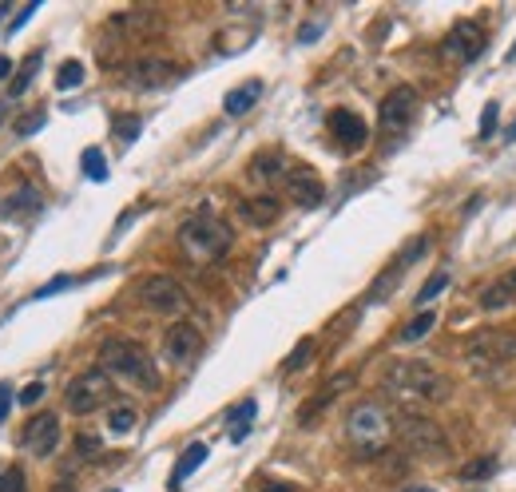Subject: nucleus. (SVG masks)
<instances>
[{"mask_svg":"<svg viewBox=\"0 0 516 492\" xmlns=\"http://www.w3.org/2000/svg\"><path fill=\"white\" fill-rule=\"evenodd\" d=\"M493 472H496V457H473L465 469H460V480H473L477 485V480H488Z\"/></svg>","mask_w":516,"mask_h":492,"instance_id":"nucleus-24","label":"nucleus"},{"mask_svg":"<svg viewBox=\"0 0 516 492\" xmlns=\"http://www.w3.org/2000/svg\"><path fill=\"white\" fill-rule=\"evenodd\" d=\"M124 80L140 91H155V88H168V83L179 80V64L159 60V56H143V60H132L124 72Z\"/></svg>","mask_w":516,"mask_h":492,"instance_id":"nucleus-9","label":"nucleus"},{"mask_svg":"<svg viewBox=\"0 0 516 492\" xmlns=\"http://www.w3.org/2000/svg\"><path fill=\"white\" fill-rule=\"evenodd\" d=\"M44 124H48V111L36 108V111H29V116H21V124H16V135H36Z\"/></svg>","mask_w":516,"mask_h":492,"instance_id":"nucleus-32","label":"nucleus"},{"mask_svg":"<svg viewBox=\"0 0 516 492\" xmlns=\"http://www.w3.org/2000/svg\"><path fill=\"white\" fill-rule=\"evenodd\" d=\"M0 492H29V477L24 469H0Z\"/></svg>","mask_w":516,"mask_h":492,"instance_id":"nucleus-30","label":"nucleus"},{"mask_svg":"<svg viewBox=\"0 0 516 492\" xmlns=\"http://www.w3.org/2000/svg\"><path fill=\"white\" fill-rule=\"evenodd\" d=\"M465 361L477 369H488V366H509L516 361V330H477L465 338Z\"/></svg>","mask_w":516,"mask_h":492,"instance_id":"nucleus-5","label":"nucleus"},{"mask_svg":"<svg viewBox=\"0 0 516 492\" xmlns=\"http://www.w3.org/2000/svg\"><path fill=\"white\" fill-rule=\"evenodd\" d=\"M330 132H334V139L346 147V151H357V147L370 139V127H366V119L357 116V111H349V108L330 111Z\"/></svg>","mask_w":516,"mask_h":492,"instance_id":"nucleus-14","label":"nucleus"},{"mask_svg":"<svg viewBox=\"0 0 516 492\" xmlns=\"http://www.w3.org/2000/svg\"><path fill=\"white\" fill-rule=\"evenodd\" d=\"M4 13H8V4H0V21H4Z\"/></svg>","mask_w":516,"mask_h":492,"instance_id":"nucleus-46","label":"nucleus"},{"mask_svg":"<svg viewBox=\"0 0 516 492\" xmlns=\"http://www.w3.org/2000/svg\"><path fill=\"white\" fill-rule=\"evenodd\" d=\"M40 397H44V382H32V385L21 393V405H36Z\"/></svg>","mask_w":516,"mask_h":492,"instance_id":"nucleus-37","label":"nucleus"},{"mask_svg":"<svg viewBox=\"0 0 516 492\" xmlns=\"http://www.w3.org/2000/svg\"><path fill=\"white\" fill-rule=\"evenodd\" d=\"M202 461H207V445H191L187 453L179 457V465H175V477H171V485H179V480H187L191 472H195Z\"/></svg>","mask_w":516,"mask_h":492,"instance_id":"nucleus-20","label":"nucleus"},{"mask_svg":"<svg viewBox=\"0 0 516 492\" xmlns=\"http://www.w3.org/2000/svg\"><path fill=\"white\" fill-rule=\"evenodd\" d=\"M445 286H449V274H433L429 282H426V286H421V290H417V302H421V306H426V302H433V298H437L441 290H445Z\"/></svg>","mask_w":516,"mask_h":492,"instance_id":"nucleus-34","label":"nucleus"},{"mask_svg":"<svg viewBox=\"0 0 516 492\" xmlns=\"http://www.w3.org/2000/svg\"><path fill=\"white\" fill-rule=\"evenodd\" d=\"M163 354H168L171 366H191L199 354H202V333L199 326H191V322H175L163 333Z\"/></svg>","mask_w":516,"mask_h":492,"instance_id":"nucleus-11","label":"nucleus"},{"mask_svg":"<svg viewBox=\"0 0 516 492\" xmlns=\"http://www.w3.org/2000/svg\"><path fill=\"white\" fill-rule=\"evenodd\" d=\"M4 116H8V104H0V124H4Z\"/></svg>","mask_w":516,"mask_h":492,"instance_id":"nucleus-45","label":"nucleus"},{"mask_svg":"<svg viewBox=\"0 0 516 492\" xmlns=\"http://www.w3.org/2000/svg\"><path fill=\"white\" fill-rule=\"evenodd\" d=\"M76 453H80V457H96V453H99V437H91V433L76 437Z\"/></svg>","mask_w":516,"mask_h":492,"instance_id":"nucleus-35","label":"nucleus"},{"mask_svg":"<svg viewBox=\"0 0 516 492\" xmlns=\"http://www.w3.org/2000/svg\"><path fill=\"white\" fill-rule=\"evenodd\" d=\"M52 492H76V480H72V477H60V480H56V488H52Z\"/></svg>","mask_w":516,"mask_h":492,"instance_id":"nucleus-40","label":"nucleus"},{"mask_svg":"<svg viewBox=\"0 0 516 492\" xmlns=\"http://www.w3.org/2000/svg\"><path fill=\"white\" fill-rule=\"evenodd\" d=\"M496 132V104H485V111H481V135L488 139Z\"/></svg>","mask_w":516,"mask_h":492,"instance_id":"nucleus-36","label":"nucleus"},{"mask_svg":"<svg viewBox=\"0 0 516 492\" xmlns=\"http://www.w3.org/2000/svg\"><path fill=\"white\" fill-rule=\"evenodd\" d=\"M501 282H504V286H509V290L516 294V271H509V274H504V278H501Z\"/></svg>","mask_w":516,"mask_h":492,"instance_id":"nucleus-42","label":"nucleus"},{"mask_svg":"<svg viewBox=\"0 0 516 492\" xmlns=\"http://www.w3.org/2000/svg\"><path fill=\"white\" fill-rule=\"evenodd\" d=\"M108 492H116V488H108Z\"/></svg>","mask_w":516,"mask_h":492,"instance_id":"nucleus-48","label":"nucleus"},{"mask_svg":"<svg viewBox=\"0 0 516 492\" xmlns=\"http://www.w3.org/2000/svg\"><path fill=\"white\" fill-rule=\"evenodd\" d=\"M433 326H437V314H433V310H421L417 318H413L409 326L401 330V341H417V338H426V333H429Z\"/></svg>","mask_w":516,"mask_h":492,"instance_id":"nucleus-25","label":"nucleus"},{"mask_svg":"<svg viewBox=\"0 0 516 492\" xmlns=\"http://www.w3.org/2000/svg\"><path fill=\"white\" fill-rule=\"evenodd\" d=\"M40 60H44V52H32L29 56V60H24V68H21V76H16L13 80V91H8V96H24V88H29V83H32V76H36V68H40Z\"/></svg>","mask_w":516,"mask_h":492,"instance_id":"nucleus-26","label":"nucleus"},{"mask_svg":"<svg viewBox=\"0 0 516 492\" xmlns=\"http://www.w3.org/2000/svg\"><path fill=\"white\" fill-rule=\"evenodd\" d=\"M279 199L274 194H254V199H243V207H238V215H243L251 227H271L274 219H279Z\"/></svg>","mask_w":516,"mask_h":492,"instance_id":"nucleus-17","label":"nucleus"},{"mask_svg":"<svg viewBox=\"0 0 516 492\" xmlns=\"http://www.w3.org/2000/svg\"><path fill=\"white\" fill-rule=\"evenodd\" d=\"M230 243H235V235H230V227L223 219H187L179 227V246H183V255L191 258V263H199V266H207V263H219V258L230 250Z\"/></svg>","mask_w":516,"mask_h":492,"instance_id":"nucleus-4","label":"nucleus"},{"mask_svg":"<svg viewBox=\"0 0 516 492\" xmlns=\"http://www.w3.org/2000/svg\"><path fill=\"white\" fill-rule=\"evenodd\" d=\"M310 40H318V24H306V28H302V44H310Z\"/></svg>","mask_w":516,"mask_h":492,"instance_id":"nucleus-41","label":"nucleus"},{"mask_svg":"<svg viewBox=\"0 0 516 492\" xmlns=\"http://www.w3.org/2000/svg\"><path fill=\"white\" fill-rule=\"evenodd\" d=\"M108 429H112L116 437L132 433V429H135V410H132V405H116V410L108 413Z\"/></svg>","mask_w":516,"mask_h":492,"instance_id":"nucleus-22","label":"nucleus"},{"mask_svg":"<svg viewBox=\"0 0 516 492\" xmlns=\"http://www.w3.org/2000/svg\"><path fill=\"white\" fill-rule=\"evenodd\" d=\"M481 52H485V32L477 24H457L453 32L441 40V56H445L449 64H469Z\"/></svg>","mask_w":516,"mask_h":492,"instance_id":"nucleus-13","label":"nucleus"},{"mask_svg":"<svg viewBox=\"0 0 516 492\" xmlns=\"http://www.w3.org/2000/svg\"><path fill=\"white\" fill-rule=\"evenodd\" d=\"M251 175L258 183H279L282 175H287V160H282L279 151H262V155H254Z\"/></svg>","mask_w":516,"mask_h":492,"instance_id":"nucleus-19","label":"nucleus"},{"mask_svg":"<svg viewBox=\"0 0 516 492\" xmlns=\"http://www.w3.org/2000/svg\"><path fill=\"white\" fill-rule=\"evenodd\" d=\"M80 83H84V64H80V60H64L60 72H56V88L68 91V88H80Z\"/></svg>","mask_w":516,"mask_h":492,"instance_id":"nucleus-23","label":"nucleus"},{"mask_svg":"<svg viewBox=\"0 0 516 492\" xmlns=\"http://www.w3.org/2000/svg\"><path fill=\"white\" fill-rule=\"evenodd\" d=\"M8 413H13V389L0 385V421H4Z\"/></svg>","mask_w":516,"mask_h":492,"instance_id":"nucleus-38","label":"nucleus"},{"mask_svg":"<svg viewBox=\"0 0 516 492\" xmlns=\"http://www.w3.org/2000/svg\"><path fill=\"white\" fill-rule=\"evenodd\" d=\"M393 433L401 437V445L417 457H445L449 453V437L433 417H421V413H405L401 421H393Z\"/></svg>","mask_w":516,"mask_h":492,"instance_id":"nucleus-6","label":"nucleus"},{"mask_svg":"<svg viewBox=\"0 0 516 492\" xmlns=\"http://www.w3.org/2000/svg\"><path fill=\"white\" fill-rule=\"evenodd\" d=\"M36 207H40V191H36V187H21L16 199L4 203V215H16V211H36Z\"/></svg>","mask_w":516,"mask_h":492,"instance_id":"nucleus-28","label":"nucleus"},{"mask_svg":"<svg viewBox=\"0 0 516 492\" xmlns=\"http://www.w3.org/2000/svg\"><path fill=\"white\" fill-rule=\"evenodd\" d=\"M509 139H516V124H512V127H509Z\"/></svg>","mask_w":516,"mask_h":492,"instance_id":"nucleus-47","label":"nucleus"},{"mask_svg":"<svg viewBox=\"0 0 516 492\" xmlns=\"http://www.w3.org/2000/svg\"><path fill=\"white\" fill-rule=\"evenodd\" d=\"M140 127H143V119L132 116V111H127V116H116V135L124 139V143H132V139L140 135Z\"/></svg>","mask_w":516,"mask_h":492,"instance_id":"nucleus-33","label":"nucleus"},{"mask_svg":"<svg viewBox=\"0 0 516 492\" xmlns=\"http://www.w3.org/2000/svg\"><path fill=\"white\" fill-rule=\"evenodd\" d=\"M99 369L116 382H127L135 389H159V369H155L151 354L140 346V341H124V338H112L99 346Z\"/></svg>","mask_w":516,"mask_h":492,"instance_id":"nucleus-1","label":"nucleus"},{"mask_svg":"<svg viewBox=\"0 0 516 492\" xmlns=\"http://www.w3.org/2000/svg\"><path fill=\"white\" fill-rule=\"evenodd\" d=\"M349 382H354V374H338V377H334V382H330L326 389H322V393H318V397H310V401H306V405H302V413H298V425H314V421H318V413H322V410H326V405H330V401H334V397H338V393H342V389H349Z\"/></svg>","mask_w":516,"mask_h":492,"instance_id":"nucleus-16","label":"nucleus"},{"mask_svg":"<svg viewBox=\"0 0 516 492\" xmlns=\"http://www.w3.org/2000/svg\"><path fill=\"white\" fill-rule=\"evenodd\" d=\"M509 302H512V290H509L504 282H493V286H488V290L481 294V306H485V310H504Z\"/></svg>","mask_w":516,"mask_h":492,"instance_id":"nucleus-29","label":"nucleus"},{"mask_svg":"<svg viewBox=\"0 0 516 492\" xmlns=\"http://www.w3.org/2000/svg\"><path fill=\"white\" fill-rule=\"evenodd\" d=\"M251 425H254V401H243L238 410H230V441L238 445L251 433Z\"/></svg>","mask_w":516,"mask_h":492,"instance_id":"nucleus-21","label":"nucleus"},{"mask_svg":"<svg viewBox=\"0 0 516 492\" xmlns=\"http://www.w3.org/2000/svg\"><path fill=\"white\" fill-rule=\"evenodd\" d=\"M287 191H290V199L298 203V207H322V199H326V187H322V179L310 171V167H290Z\"/></svg>","mask_w":516,"mask_h":492,"instance_id":"nucleus-15","label":"nucleus"},{"mask_svg":"<svg viewBox=\"0 0 516 492\" xmlns=\"http://www.w3.org/2000/svg\"><path fill=\"white\" fill-rule=\"evenodd\" d=\"M140 302L147 310L155 314H183L187 310V294H183V286L175 282L168 274H151L140 282Z\"/></svg>","mask_w":516,"mask_h":492,"instance_id":"nucleus-8","label":"nucleus"},{"mask_svg":"<svg viewBox=\"0 0 516 492\" xmlns=\"http://www.w3.org/2000/svg\"><path fill=\"white\" fill-rule=\"evenodd\" d=\"M84 175H88V179H96V183L108 179V163H104V155H99L96 147H88V151H84Z\"/></svg>","mask_w":516,"mask_h":492,"instance_id":"nucleus-31","label":"nucleus"},{"mask_svg":"<svg viewBox=\"0 0 516 492\" xmlns=\"http://www.w3.org/2000/svg\"><path fill=\"white\" fill-rule=\"evenodd\" d=\"M310 358H314V338H302L298 346H294V354L282 361V374H294V369H302Z\"/></svg>","mask_w":516,"mask_h":492,"instance_id":"nucleus-27","label":"nucleus"},{"mask_svg":"<svg viewBox=\"0 0 516 492\" xmlns=\"http://www.w3.org/2000/svg\"><path fill=\"white\" fill-rule=\"evenodd\" d=\"M258 492H298V488L287 485V480H266V485L258 488Z\"/></svg>","mask_w":516,"mask_h":492,"instance_id":"nucleus-39","label":"nucleus"},{"mask_svg":"<svg viewBox=\"0 0 516 492\" xmlns=\"http://www.w3.org/2000/svg\"><path fill=\"white\" fill-rule=\"evenodd\" d=\"M413 116H417V91L413 88H393L390 96L382 99V111H377V124H382V132H405V127L413 124Z\"/></svg>","mask_w":516,"mask_h":492,"instance_id":"nucleus-10","label":"nucleus"},{"mask_svg":"<svg viewBox=\"0 0 516 492\" xmlns=\"http://www.w3.org/2000/svg\"><path fill=\"white\" fill-rule=\"evenodd\" d=\"M108 397H112V382H108L104 369H91L64 389V401H68L72 413H96L99 405H108Z\"/></svg>","mask_w":516,"mask_h":492,"instance_id":"nucleus-7","label":"nucleus"},{"mask_svg":"<svg viewBox=\"0 0 516 492\" xmlns=\"http://www.w3.org/2000/svg\"><path fill=\"white\" fill-rule=\"evenodd\" d=\"M24 449L32 457H52L60 449V417L56 413H36L29 425H24Z\"/></svg>","mask_w":516,"mask_h":492,"instance_id":"nucleus-12","label":"nucleus"},{"mask_svg":"<svg viewBox=\"0 0 516 492\" xmlns=\"http://www.w3.org/2000/svg\"><path fill=\"white\" fill-rule=\"evenodd\" d=\"M385 389L409 401H445L453 393V382L441 377L429 361H393L385 369Z\"/></svg>","mask_w":516,"mask_h":492,"instance_id":"nucleus-2","label":"nucleus"},{"mask_svg":"<svg viewBox=\"0 0 516 492\" xmlns=\"http://www.w3.org/2000/svg\"><path fill=\"white\" fill-rule=\"evenodd\" d=\"M405 492H433V488H426V485H413V488H405Z\"/></svg>","mask_w":516,"mask_h":492,"instance_id":"nucleus-44","label":"nucleus"},{"mask_svg":"<svg viewBox=\"0 0 516 492\" xmlns=\"http://www.w3.org/2000/svg\"><path fill=\"white\" fill-rule=\"evenodd\" d=\"M8 64H13V60H8V56H0V76H8Z\"/></svg>","mask_w":516,"mask_h":492,"instance_id":"nucleus-43","label":"nucleus"},{"mask_svg":"<svg viewBox=\"0 0 516 492\" xmlns=\"http://www.w3.org/2000/svg\"><path fill=\"white\" fill-rule=\"evenodd\" d=\"M258 96H262V83L258 80H246L243 88H235L230 96L223 99V111L227 116H243V111H251L254 104H258Z\"/></svg>","mask_w":516,"mask_h":492,"instance_id":"nucleus-18","label":"nucleus"},{"mask_svg":"<svg viewBox=\"0 0 516 492\" xmlns=\"http://www.w3.org/2000/svg\"><path fill=\"white\" fill-rule=\"evenodd\" d=\"M346 437L354 445L357 457H377L393 437V417L382 401H357L346 413Z\"/></svg>","mask_w":516,"mask_h":492,"instance_id":"nucleus-3","label":"nucleus"}]
</instances>
